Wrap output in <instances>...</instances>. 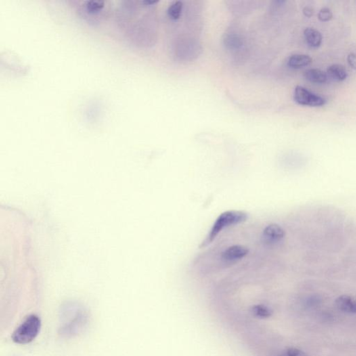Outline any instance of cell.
<instances>
[{
  "label": "cell",
  "instance_id": "52a82bcc",
  "mask_svg": "<svg viewBox=\"0 0 356 356\" xmlns=\"http://www.w3.org/2000/svg\"><path fill=\"white\" fill-rule=\"evenodd\" d=\"M313 62V59L306 55H293L288 59V64L290 68L299 69L307 66Z\"/></svg>",
  "mask_w": 356,
  "mask_h": 356
},
{
  "label": "cell",
  "instance_id": "6da1fadb",
  "mask_svg": "<svg viewBox=\"0 0 356 356\" xmlns=\"http://www.w3.org/2000/svg\"><path fill=\"white\" fill-rule=\"evenodd\" d=\"M248 214L239 210H229L220 214L212 225L206 239L201 243L200 248H206L213 242L216 237L223 230L233 225H238L248 219Z\"/></svg>",
  "mask_w": 356,
  "mask_h": 356
},
{
  "label": "cell",
  "instance_id": "5bb4252c",
  "mask_svg": "<svg viewBox=\"0 0 356 356\" xmlns=\"http://www.w3.org/2000/svg\"><path fill=\"white\" fill-rule=\"evenodd\" d=\"M318 18L319 20L323 21V22H327V21L330 20L332 19L333 13L328 8H323L319 11Z\"/></svg>",
  "mask_w": 356,
  "mask_h": 356
},
{
  "label": "cell",
  "instance_id": "5b68a950",
  "mask_svg": "<svg viewBox=\"0 0 356 356\" xmlns=\"http://www.w3.org/2000/svg\"><path fill=\"white\" fill-rule=\"evenodd\" d=\"M249 250L246 246L235 245L229 247L222 252V260L226 262H234L246 257Z\"/></svg>",
  "mask_w": 356,
  "mask_h": 356
},
{
  "label": "cell",
  "instance_id": "3957f363",
  "mask_svg": "<svg viewBox=\"0 0 356 356\" xmlns=\"http://www.w3.org/2000/svg\"><path fill=\"white\" fill-rule=\"evenodd\" d=\"M294 98L296 103L304 106L321 107L326 104V99L323 97L300 86L296 87Z\"/></svg>",
  "mask_w": 356,
  "mask_h": 356
},
{
  "label": "cell",
  "instance_id": "8992f818",
  "mask_svg": "<svg viewBox=\"0 0 356 356\" xmlns=\"http://www.w3.org/2000/svg\"><path fill=\"white\" fill-rule=\"evenodd\" d=\"M340 311L347 313L356 314V298L347 295L339 296L336 301Z\"/></svg>",
  "mask_w": 356,
  "mask_h": 356
},
{
  "label": "cell",
  "instance_id": "7c38bea8",
  "mask_svg": "<svg viewBox=\"0 0 356 356\" xmlns=\"http://www.w3.org/2000/svg\"><path fill=\"white\" fill-rule=\"evenodd\" d=\"M183 3L181 1H176L172 3L168 9L169 18L173 20H177L181 18L183 11Z\"/></svg>",
  "mask_w": 356,
  "mask_h": 356
},
{
  "label": "cell",
  "instance_id": "7a4b0ae2",
  "mask_svg": "<svg viewBox=\"0 0 356 356\" xmlns=\"http://www.w3.org/2000/svg\"><path fill=\"white\" fill-rule=\"evenodd\" d=\"M41 328V320L38 315H30L13 331L11 339L15 343L27 344L31 343L39 334Z\"/></svg>",
  "mask_w": 356,
  "mask_h": 356
},
{
  "label": "cell",
  "instance_id": "30bf717a",
  "mask_svg": "<svg viewBox=\"0 0 356 356\" xmlns=\"http://www.w3.org/2000/svg\"><path fill=\"white\" fill-rule=\"evenodd\" d=\"M328 76H330L333 79L337 80V81H344L347 78V72L346 69L341 65L335 64L329 66L327 69Z\"/></svg>",
  "mask_w": 356,
  "mask_h": 356
},
{
  "label": "cell",
  "instance_id": "4fadbf2b",
  "mask_svg": "<svg viewBox=\"0 0 356 356\" xmlns=\"http://www.w3.org/2000/svg\"><path fill=\"white\" fill-rule=\"evenodd\" d=\"M104 7V3L101 2H87L86 5V10L91 14H95L102 11Z\"/></svg>",
  "mask_w": 356,
  "mask_h": 356
},
{
  "label": "cell",
  "instance_id": "9a60e30c",
  "mask_svg": "<svg viewBox=\"0 0 356 356\" xmlns=\"http://www.w3.org/2000/svg\"><path fill=\"white\" fill-rule=\"evenodd\" d=\"M287 356H308L305 352L296 348H289L286 351Z\"/></svg>",
  "mask_w": 356,
  "mask_h": 356
},
{
  "label": "cell",
  "instance_id": "8fae6325",
  "mask_svg": "<svg viewBox=\"0 0 356 356\" xmlns=\"http://www.w3.org/2000/svg\"><path fill=\"white\" fill-rule=\"evenodd\" d=\"M250 312L255 317L260 319L269 318L273 315V311L267 306L264 305H256L252 306Z\"/></svg>",
  "mask_w": 356,
  "mask_h": 356
},
{
  "label": "cell",
  "instance_id": "9c48e42d",
  "mask_svg": "<svg viewBox=\"0 0 356 356\" xmlns=\"http://www.w3.org/2000/svg\"><path fill=\"white\" fill-rule=\"evenodd\" d=\"M304 78L313 83L323 84L326 82L327 74L319 69H309L304 72Z\"/></svg>",
  "mask_w": 356,
  "mask_h": 356
},
{
  "label": "cell",
  "instance_id": "277c9868",
  "mask_svg": "<svg viewBox=\"0 0 356 356\" xmlns=\"http://www.w3.org/2000/svg\"><path fill=\"white\" fill-rule=\"evenodd\" d=\"M285 233L282 227L277 224H270L264 229L262 239L267 244H275L284 238Z\"/></svg>",
  "mask_w": 356,
  "mask_h": 356
},
{
  "label": "cell",
  "instance_id": "2e32d148",
  "mask_svg": "<svg viewBox=\"0 0 356 356\" xmlns=\"http://www.w3.org/2000/svg\"><path fill=\"white\" fill-rule=\"evenodd\" d=\"M347 61L352 68L356 70V54L351 53L348 55Z\"/></svg>",
  "mask_w": 356,
  "mask_h": 356
},
{
  "label": "cell",
  "instance_id": "e0dca14e",
  "mask_svg": "<svg viewBox=\"0 0 356 356\" xmlns=\"http://www.w3.org/2000/svg\"><path fill=\"white\" fill-rule=\"evenodd\" d=\"M303 13L308 17H311L313 14V9L311 8L306 7L303 9Z\"/></svg>",
  "mask_w": 356,
  "mask_h": 356
},
{
  "label": "cell",
  "instance_id": "ba28073f",
  "mask_svg": "<svg viewBox=\"0 0 356 356\" xmlns=\"http://www.w3.org/2000/svg\"><path fill=\"white\" fill-rule=\"evenodd\" d=\"M304 37L308 45L312 47H318L322 43V36L318 30L307 28L304 31Z\"/></svg>",
  "mask_w": 356,
  "mask_h": 356
}]
</instances>
